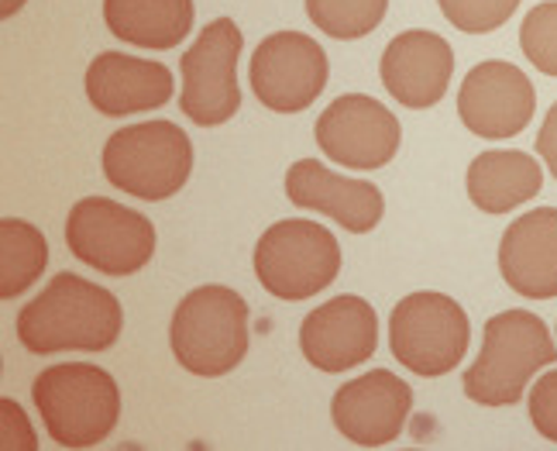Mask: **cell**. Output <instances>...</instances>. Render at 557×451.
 I'll return each instance as SVG.
<instances>
[{"mask_svg":"<svg viewBox=\"0 0 557 451\" xmlns=\"http://www.w3.org/2000/svg\"><path fill=\"white\" fill-rule=\"evenodd\" d=\"M530 420L537 427V435L557 444V369L533 382L530 393Z\"/></svg>","mask_w":557,"mask_h":451,"instance_id":"25","label":"cell"},{"mask_svg":"<svg viewBox=\"0 0 557 451\" xmlns=\"http://www.w3.org/2000/svg\"><path fill=\"white\" fill-rule=\"evenodd\" d=\"M437 4L444 17L451 21V28L468 35H485L503 28L517 14L520 0H437Z\"/></svg>","mask_w":557,"mask_h":451,"instance_id":"24","label":"cell"},{"mask_svg":"<svg viewBox=\"0 0 557 451\" xmlns=\"http://www.w3.org/2000/svg\"><path fill=\"white\" fill-rule=\"evenodd\" d=\"M121 328L124 310L117 296L73 272H59L17 314V341L35 355L107 352Z\"/></svg>","mask_w":557,"mask_h":451,"instance_id":"1","label":"cell"},{"mask_svg":"<svg viewBox=\"0 0 557 451\" xmlns=\"http://www.w3.org/2000/svg\"><path fill=\"white\" fill-rule=\"evenodd\" d=\"M385 11H389V0H307L313 28L341 41L372 35L382 25Z\"/></svg>","mask_w":557,"mask_h":451,"instance_id":"22","label":"cell"},{"mask_svg":"<svg viewBox=\"0 0 557 451\" xmlns=\"http://www.w3.org/2000/svg\"><path fill=\"white\" fill-rule=\"evenodd\" d=\"M537 156L544 159V166L554 173L557 180V103L547 111L544 124H541V135H537Z\"/></svg>","mask_w":557,"mask_h":451,"instance_id":"27","label":"cell"},{"mask_svg":"<svg viewBox=\"0 0 557 451\" xmlns=\"http://www.w3.org/2000/svg\"><path fill=\"white\" fill-rule=\"evenodd\" d=\"M41 424L62 448H94L114 435L121 390L114 376L94 362H59L32 386Z\"/></svg>","mask_w":557,"mask_h":451,"instance_id":"3","label":"cell"},{"mask_svg":"<svg viewBox=\"0 0 557 451\" xmlns=\"http://www.w3.org/2000/svg\"><path fill=\"white\" fill-rule=\"evenodd\" d=\"M413 411V390L389 369H372L345 382L331 400L334 427L351 444L382 448L403 435Z\"/></svg>","mask_w":557,"mask_h":451,"instance_id":"14","label":"cell"},{"mask_svg":"<svg viewBox=\"0 0 557 451\" xmlns=\"http://www.w3.org/2000/svg\"><path fill=\"white\" fill-rule=\"evenodd\" d=\"M66 245L103 276H135L156 255V228L145 214L111 197H83L66 221Z\"/></svg>","mask_w":557,"mask_h":451,"instance_id":"8","label":"cell"},{"mask_svg":"<svg viewBox=\"0 0 557 451\" xmlns=\"http://www.w3.org/2000/svg\"><path fill=\"white\" fill-rule=\"evenodd\" d=\"M251 90L275 114H299L327 87V52L304 32H275L251 56Z\"/></svg>","mask_w":557,"mask_h":451,"instance_id":"10","label":"cell"},{"mask_svg":"<svg viewBox=\"0 0 557 451\" xmlns=\"http://www.w3.org/2000/svg\"><path fill=\"white\" fill-rule=\"evenodd\" d=\"M557 358L547 325L530 310H503L488 317L482 331V352L465 373V397L479 406L520 403L533 373Z\"/></svg>","mask_w":557,"mask_h":451,"instance_id":"2","label":"cell"},{"mask_svg":"<svg viewBox=\"0 0 557 451\" xmlns=\"http://www.w3.org/2000/svg\"><path fill=\"white\" fill-rule=\"evenodd\" d=\"M520 46L523 56L533 62V70H541L544 76H557V0L537 4L523 17Z\"/></svg>","mask_w":557,"mask_h":451,"instance_id":"23","label":"cell"},{"mask_svg":"<svg viewBox=\"0 0 557 451\" xmlns=\"http://www.w3.org/2000/svg\"><path fill=\"white\" fill-rule=\"evenodd\" d=\"M193 0H103L111 35L138 49H176L193 32Z\"/></svg>","mask_w":557,"mask_h":451,"instance_id":"20","label":"cell"},{"mask_svg":"<svg viewBox=\"0 0 557 451\" xmlns=\"http://www.w3.org/2000/svg\"><path fill=\"white\" fill-rule=\"evenodd\" d=\"M499 272L506 287L527 300L557 296V207H537L506 228Z\"/></svg>","mask_w":557,"mask_h":451,"instance_id":"18","label":"cell"},{"mask_svg":"<svg viewBox=\"0 0 557 451\" xmlns=\"http://www.w3.org/2000/svg\"><path fill=\"white\" fill-rule=\"evenodd\" d=\"M382 83L403 107L426 111L444 94L455 73L451 46L434 32H403L382 52Z\"/></svg>","mask_w":557,"mask_h":451,"instance_id":"15","label":"cell"},{"mask_svg":"<svg viewBox=\"0 0 557 451\" xmlns=\"http://www.w3.org/2000/svg\"><path fill=\"white\" fill-rule=\"evenodd\" d=\"M537 90L512 62L488 59L471 70L458 90V114L471 135L499 142L517 138L533 118Z\"/></svg>","mask_w":557,"mask_h":451,"instance_id":"12","label":"cell"},{"mask_svg":"<svg viewBox=\"0 0 557 451\" xmlns=\"http://www.w3.org/2000/svg\"><path fill=\"white\" fill-rule=\"evenodd\" d=\"M193 173V145L173 121L121 127L103 145V176L138 200L176 197Z\"/></svg>","mask_w":557,"mask_h":451,"instance_id":"5","label":"cell"},{"mask_svg":"<svg viewBox=\"0 0 557 451\" xmlns=\"http://www.w3.org/2000/svg\"><path fill=\"white\" fill-rule=\"evenodd\" d=\"M0 420H4V451H35V435H32V424L25 417L17 403L11 400H0Z\"/></svg>","mask_w":557,"mask_h":451,"instance_id":"26","label":"cell"},{"mask_svg":"<svg viewBox=\"0 0 557 451\" xmlns=\"http://www.w3.org/2000/svg\"><path fill=\"white\" fill-rule=\"evenodd\" d=\"M299 349L320 373H348L375 355L379 314L361 296H334L313 307L299 325Z\"/></svg>","mask_w":557,"mask_h":451,"instance_id":"13","label":"cell"},{"mask_svg":"<svg viewBox=\"0 0 557 451\" xmlns=\"http://www.w3.org/2000/svg\"><path fill=\"white\" fill-rule=\"evenodd\" d=\"M544 186L537 159L517 148H492L468 166V197L485 214H506L533 200Z\"/></svg>","mask_w":557,"mask_h":451,"instance_id":"19","label":"cell"},{"mask_svg":"<svg viewBox=\"0 0 557 451\" xmlns=\"http://www.w3.org/2000/svg\"><path fill=\"white\" fill-rule=\"evenodd\" d=\"M0 248H4V263H0V300H14L46 272L49 242L35 224L4 218L0 221Z\"/></svg>","mask_w":557,"mask_h":451,"instance_id":"21","label":"cell"},{"mask_svg":"<svg viewBox=\"0 0 557 451\" xmlns=\"http://www.w3.org/2000/svg\"><path fill=\"white\" fill-rule=\"evenodd\" d=\"M169 345L186 373L218 379L248 355V304L231 287H197L180 300Z\"/></svg>","mask_w":557,"mask_h":451,"instance_id":"4","label":"cell"},{"mask_svg":"<svg viewBox=\"0 0 557 451\" xmlns=\"http://www.w3.org/2000/svg\"><path fill=\"white\" fill-rule=\"evenodd\" d=\"M471 341L468 314L447 293H410L393 307L389 349L410 373L437 379L465 358Z\"/></svg>","mask_w":557,"mask_h":451,"instance_id":"7","label":"cell"},{"mask_svg":"<svg viewBox=\"0 0 557 451\" xmlns=\"http://www.w3.org/2000/svg\"><path fill=\"white\" fill-rule=\"evenodd\" d=\"M403 127L385 103L366 94L337 97L317 121V145L348 169H382L399 153Z\"/></svg>","mask_w":557,"mask_h":451,"instance_id":"11","label":"cell"},{"mask_svg":"<svg viewBox=\"0 0 557 451\" xmlns=\"http://www.w3.org/2000/svg\"><path fill=\"white\" fill-rule=\"evenodd\" d=\"M87 97L107 118L156 111L173 97V70L156 59L100 52L87 70Z\"/></svg>","mask_w":557,"mask_h":451,"instance_id":"17","label":"cell"},{"mask_svg":"<svg viewBox=\"0 0 557 451\" xmlns=\"http://www.w3.org/2000/svg\"><path fill=\"white\" fill-rule=\"evenodd\" d=\"M21 4H25V0H4V17H11L14 11H21Z\"/></svg>","mask_w":557,"mask_h":451,"instance_id":"28","label":"cell"},{"mask_svg":"<svg viewBox=\"0 0 557 451\" xmlns=\"http://www.w3.org/2000/svg\"><path fill=\"white\" fill-rule=\"evenodd\" d=\"M286 197L304 207L320 210L351 234H366L382 221V190L366 180H348L331 173L317 159H299L286 173Z\"/></svg>","mask_w":557,"mask_h":451,"instance_id":"16","label":"cell"},{"mask_svg":"<svg viewBox=\"0 0 557 451\" xmlns=\"http://www.w3.org/2000/svg\"><path fill=\"white\" fill-rule=\"evenodd\" d=\"M341 272L334 231L307 218L275 221L255 245V276L275 300H310Z\"/></svg>","mask_w":557,"mask_h":451,"instance_id":"6","label":"cell"},{"mask_svg":"<svg viewBox=\"0 0 557 451\" xmlns=\"http://www.w3.org/2000/svg\"><path fill=\"white\" fill-rule=\"evenodd\" d=\"M242 28L231 17H218L197 35V41L180 59L183 114L200 127H218L242 111L238 87V56H242Z\"/></svg>","mask_w":557,"mask_h":451,"instance_id":"9","label":"cell"}]
</instances>
